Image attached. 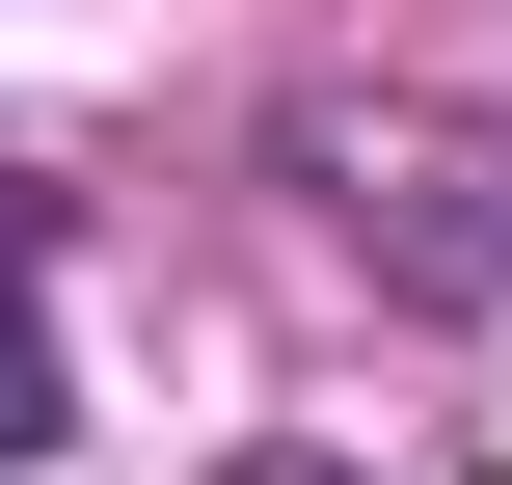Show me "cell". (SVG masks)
I'll return each instance as SVG.
<instances>
[{"label":"cell","instance_id":"obj_1","mask_svg":"<svg viewBox=\"0 0 512 485\" xmlns=\"http://www.w3.org/2000/svg\"><path fill=\"white\" fill-rule=\"evenodd\" d=\"M0 459H54V324H27V243H0Z\"/></svg>","mask_w":512,"mask_h":485}]
</instances>
